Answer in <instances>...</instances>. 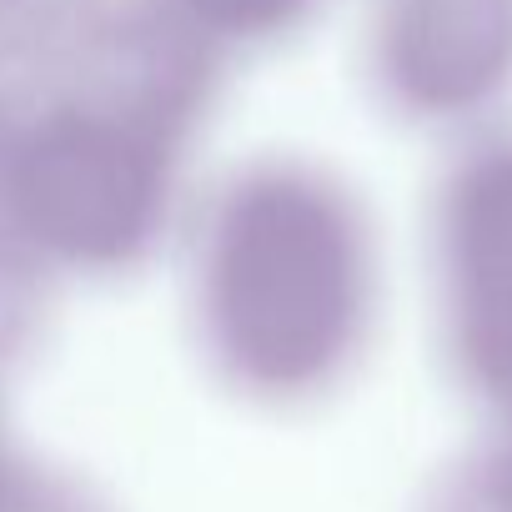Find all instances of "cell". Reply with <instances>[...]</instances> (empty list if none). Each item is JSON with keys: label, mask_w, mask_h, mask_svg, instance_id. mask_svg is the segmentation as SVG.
<instances>
[{"label": "cell", "mask_w": 512, "mask_h": 512, "mask_svg": "<svg viewBox=\"0 0 512 512\" xmlns=\"http://www.w3.org/2000/svg\"><path fill=\"white\" fill-rule=\"evenodd\" d=\"M437 512H512V452L487 457L482 467H472Z\"/></svg>", "instance_id": "6da1fadb"}]
</instances>
